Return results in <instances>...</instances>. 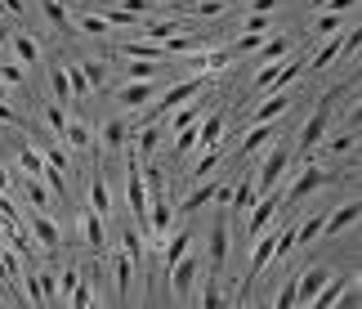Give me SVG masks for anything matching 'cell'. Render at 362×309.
Listing matches in <instances>:
<instances>
[{"mask_svg":"<svg viewBox=\"0 0 362 309\" xmlns=\"http://www.w3.org/2000/svg\"><path fill=\"white\" fill-rule=\"evenodd\" d=\"M358 90V77H349L344 86H336V90H327L322 99H317V108L309 112V121L300 125V139L291 148H296V157H309V152H317V144L327 139V130H331V117H336V99H344V94H354Z\"/></svg>","mask_w":362,"mask_h":309,"instance_id":"cell-1","label":"cell"},{"mask_svg":"<svg viewBox=\"0 0 362 309\" xmlns=\"http://www.w3.org/2000/svg\"><path fill=\"white\" fill-rule=\"evenodd\" d=\"M291 162H296V148L282 144V139H273V144L264 148V162L250 171V179H255V193H277V189H282Z\"/></svg>","mask_w":362,"mask_h":309,"instance_id":"cell-2","label":"cell"},{"mask_svg":"<svg viewBox=\"0 0 362 309\" xmlns=\"http://www.w3.org/2000/svg\"><path fill=\"white\" fill-rule=\"evenodd\" d=\"M327 184H336V175H331L327 166H313V162H309V166H304V171L282 189V206H300L304 198H313V193L327 189Z\"/></svg>","mask_w":362,"mask_h":309,"instance_id":"cell-3","label":"cell"},{"mask_svg":"<svg viewBox=\"0 0 362 309\" xmlns=\"http://www.w3.org/2000/svg\"><path fill=\"white\" fill-rule=\"evenodd\" d=\"M202 90H206V77H184V81H175V86L165 90L157 103H152V112H148V117H152V121H165L175 108H184L188 99H197Z\"/></svg>","mask_w":362,"mask_h":309,"instance_id":"cell-4","label":"cell"},{"mask_svg":"<svg viewBox=\"0 0 362 309\" xmlns=\"http://www.w3.org/2000/svg\"><path fill=\"white\" fill-rule=\"evenodd\" d=\"M228 251H233V220H228V210H219V220L211 224V247H206V264H211V274L224 278Z\"/></svg>","mask_w":362,"mask_h":309,"instance_id":"cell-5","label":"cell"},{"mask_svg":"<svg viewBox=\"0 0 362 309\" xmlns=\"http://www.w3.org/2000/svg\"><path fill=\"white\" fill-rule=\"evenodd\" d=\"M197 274H202V260L192 256V251H188V256H179L170 269H165V278H170V296L188 305L192 300V287H197Z\"/></svg>","mask_w":362,"mask_h":309,"instance_id":"cell-6","label":"cell"},{"mask_svg":"<svg viewBox=\"0 0 362 309\" xmlns=\"http://www.w3.org/2000/svg\"><path fill=\"white\" fill-rule=\"evenodd\" d=\"M130 121L125 117H107L103 125H99V139H94V144H99L107 157H117V152H125V144H130Z\"/></svg>","mask_w":362,"mask_h":309,"instance_id":"cell-7","label":"cell"},{"mask_svg":"<svg viewBox=\"0 0 362 309\" xmlns=\"http://www.w3.org/2000/svg\"><path fill=\"white\" fill-rule=\"evenodd\" d=\"M336 274V269H327V264H313V269H304V274H296V305H304L309 309L313 305V296L322 291V283Z\"/></svg>","mask_w":362,"mask_h":309,"instance_id":"cell-8","label":"cell"},{"mask_svg":"<svg viewBox=\"0 0 362 309\" xmlns=\"http://www.w3.org/2000/svg\"><path fill=\"white\" fill-rule=\"evenodd\" d=\"M27 233H32V242L45 247V251H54V247L63 242V229L49 220V210H32V220H27Z\"/></svg>","mask_w":362,"mask_h":309,"instance_id":"cell-9","label":"cell"},{"mask_svg":"<svg viewBox=\"0 0 362 309\" xmlns=\"http://www.w3.org/2000/svg\"><path fill=\"white\" fill-rule=\"evenodd\" d=\"M277 139V121H250L246 139L238 144V157H255V152H264Z\"/></svg>","mask_w":362,"mask_h":309,"instance_id":"cell-10","label":"cell"},{"mask_svg":"<svg viewBox=\"0 0 362 309\" xmlns=\"http://www.w3.org/2000/svg\"><path fill=\"white\" fill-rule=\"evenodd\" d=\"M148 99H157V81H125V86L117 90V103H121L125 112L148 108Z\"/></svg>","mask_w":362,"mask_h":309,"instance_id":"cell-11","label":"cell"},{"mask_svg":"<svg viewBox=\"0 0 362 309\" xmlns=\"http://www.w3.org/2000/svg\"><path fill=\"white\" fill-rule=\"evenodd\" d=\"M358 220H362V206L358 202H344V206L331 210V215H322V237H340L344 229H354Z\"/></svg>","mask_w":362,"mask_h":309,"instance_id":"cell-12","label":"cell"},{"mask_svg":"<svg viewBox=\"0 0 362 309\" xmlns=\"http://www.w3.org/2000/svg\"><path fill=\"white\" fill-rule=\"evenodd\" d=\"M81 233H86V242L94 247V256H103L107 251V220L99 215V210H81Z\"/></svg>","mask_w":362,"mask_h":309,"instance_id":"cell-13","label":"cell"},{"mask_svg":"<svg viewBox=\"0 0 362 309\" xmlns=\"http://www.w3.org/2000/svg\"><path fill=\"white\" fill-rule=\"evenodd\" d=\"M291 103H296V99H291V90H269L255 103V117H250V121H277L282 112H291Z\"/></svg>","mask_w":362,"mask_h":309,"instance_id":"cell-14","label":"cell"},{"mask_svg":"<svg viewBox=\"0 0 362 309\" xmlns=\"http://www.w3.org/2000/svg\"><path fill=\"white\" fill-rule=\"evenodd\" d=\"M63 148H72V152H90V148H94V125H90V121H81V117H67Z\"/></svg>","mask_w":362,"mask_h":309,"instance_id":"cell-15","label":"cell"},{"mask_svg":"<svg viewBox=\"0 0 362 309\" xmlns=\"http://www.w3.org/2000/svg\"><path fill=\"white\" fill-rule=\"evenodd\" d=\"M349 287H354V274H349V278H344V274H331L327 283H322V291L313 296V309H331V305H340Z\"/></svg>","mask_w":362,"mask_h":309,"instance_id":"cell-16","label":"cell"},{"mask_svg":"<svg viewBox=\"0 0 362 309\" xmlns=\"http://www.w3.org/2000/svg\"><path fill=\"white\" fill-rule=\"evenodd\" d=\"M340 54H344V32H336V36H322V50L309 59V67L313 72H327V67H336L340 63Z\"/></svg>","mask_w":362,"mask_h":309,"instance_id":"cell-17","label":"cell"},{"mask_svg":"<svg viewBox=\"0 0 362 309\" xmlns=\"http://www.w3.org/2000/svg\"><path fill=\"white\" fill-rule=\"evenodd\" d=\"M224 130H228V117H224V112H211L206 121H197V148L224 144Z\"/></svg>","mask_w":362,"mask_h":309,"instance_id":"cell-18","label":"cell"},{"mask_svg":"<svg viewBox=\"0 0 362 309\" xmlns=\"http://www.w3.org/2000/svg\"><path fill=\"white\" fill-rule=\"evenodd\" d=\"M121 54H125V59H152V63H165V59H170V54H165V45H161V40H121Z\"/></svg>","mask_w":362,"mask_h":309,"instance_id":"cell-19","label":"cell"},{"mask_svg":"<svg viewBox=\"0 0 362 309\" xmlns=\"http://www.w3.org/2000/svg\"><path fill=\"white\" fill-rule=\"evenodd\" d=\"M90 210H99L103 220H112V193H107V175L103 171L90 175Z\"/></svg>","mask_w":362,"mask_h":309,"instance_id":"cell-20","label":"cell"},{"mask_svg":"<svg viewBox=\"0 0 362 309\" xmlns=\"http://www.w3.org/2000/svg\"><path fill=\"white\" fill-rule=\"evenodd\" d=\"M112 278H117V300H130V283H134V260L125 251H112Z\"/></svg>","mask_w":362,"mask_h":309,"instance_id":"cell-21","label":"cell"},{"mask_svg":"<svg viewBox=\"0 0 362 309\" xmlns=\"http://www.w3.org/2000/svg\"><path fill=\"white\" fill-rule=\"evenodd\" d=\"M139 32H144L148 40H161V45H165L175 32H188V23L184 18H152V23H139Z\"/></svg>","mask_w":362,"mask_h":309,"instance_id":"cell-22","label":"cell"},{"mask_svg":"<svg viewBox=\"0 0 362 309\" xmlns=\"http://www.w3.org/2000/svg\"><path fill=\"white\" fill-rule=\"evenodd\" d=\"M9 50H13V59H18L23 67L40 63V40H36V36H27V32H13V36H9Z\"/></svg>","mask_w":362,"mask_h":309,"instance_id":"cell-23","label":"cell"},{"mask_svg":"<svg viewBox=\"0 0 362 309\" xmlns=\"http://www.w3.org/2000/svg\"><path fill=\"white\" fill-rule=\"evenodd\" d=\"M23 198H27V206H32V210H49L54 193L45 189V179H40V175H23Z\"/></svg>","mask_w":362,"mask_h":309,"instance_id":"cell-24","label":"cell"},{"mask_svg":"<svg viewBox=\"0 0 362 309\" xmlns=\"http://www.w3.org/2000/svg\"><path fill=\"white\" fill-rule=\"evenodd\" d=\"M49 90H54V103L72 108V81H67V63H49Z\"/></svg>","mask_w":362,"mask_h":309,"instance_id":"cell-25","label":"cell"},{"mask_svg":"<svg viewBox=\"0 0 362 309\" xmlns=\"http://www.w3.org/2000/svg\"><path fill=\"white\" fill-rule=\"evenodd\" d=\"M317 148H322L327 157H344V152H354V148H358V125H349V130H336L331 139H322Z\"/></svg>","mask_w":362,"mask_h":309,"instance_id":"cell-26","label":"cell"},{"mask_svg":"<svg viewBox=\"0 0 362 309\" xmlns=\"http://www.w3.org/2000/svg\"><path fill=\"white\" fill-rule=\"evenodd\" d=\"M211 202H215V184H211V175H206L202 184L192 189L184 202H179V210H184V215H197V210H202V206H211Z\"/></svg>","mask_w":362,"mask_h":309,"instance_id":"cell-27","label":"cell"},{"mask_svg":"<svg viewBox=\"0 0 362 309\" xmlns=\"http://www.w3.org/2000/svg\"><path fill=\"white\" fill-rule=\"evenodd\" d=\"M286 54H291V40L269 32V36L259 40V50H255V63H277V59H286Z\"/></svg>","mask_w":362,"mask_h":309,"instance_id":"cell-28","label":"cell"},{"mask_svg":"<svg viewBox=\"0 0 362 309\" xmlns=\"http://www.w3.org/2000/svg\"><path fill=\"white\" fill-rule=\"evenodd\" d=\"M40 13H45V23L54 32H72V13H67L63 0H40Z\"/></svg>","mask_w":362,"mask_h":309,"instance_id":"cell-29","label":"cell"},{"mask_svg":"<svg viewBox=\"0 0 362 309\" xmlns=\"http://www.w3.org/2000/svg\"><path fill=\"white\" fill-rule=\"evenodd\" d=\"M202 121V103H184V108H175L170 112V135H179V130H192V125H197Z\"/></svg>","mask_w":362,"mask_h":309,"instance_id":"cell-30","label":"cell"},{"mask_svg":"<svg viewBox=\"0 0 362 309\" xmlns=\"http://www.w3.org/2000/svg\"><path fill=\"white\" fill-rule=\"evenodd\" d=\"M40 117H45V130L54 139H63V130H67V108L63 103H45V108H40Z\"/></svg>","mask_w":362,"mask_h":309,"instance_id":"cell-31","label":"cell"},{"mask_svg":"<svg viewBox=\"0 0 362 309\" xmlns=\"http://www.w3.org/2000/svg\"><path fill=\"white\" fill-rule=\"evenodd\" d=\"M18 171L23 175H40V171H45V157H40L36 144H18Z\"/></svg>","mask_w":362,"mask_h":309,"instance_id":"cell-32","label":"cell"},{"mask_svg":"<svg viewBox=\"0 0 362 309\" xmlns=\"http://www.w3.org/2000/svg\"><path fill=\"white\" fill-rule=\"evenodd\" d=\"M317 237H322V210L296 224V247H309V242H317Z\"/></svg>","mask_w":362,"mask_h":309,"instance_id":"cell-33","label":"cell"},{"mask_svg":"<svg viewBox=\"0 0 362 309\" xmlns=\"http://www.w3.org/2000/svg\"><path fill=\"white\" fill-rule=\"evenodd\" d=\"M72 27H76V32H86V36H107V32H112V23H107L103 13H81Z\"/></svg>","mask_w":362,"mask_h":309,"instance_id":"cell-34","label":"cell"},{"mask_svg":"<svg viewBox=\"0 0 362 309\" xmlns=\"http://www.w3.org/2000/svg\"><path fill=\"white\" fill-rule=\"evenodd\" d=\"M219 162H224V144H215V148H202V157H197V166H192V175H197V179H206V175H211Z\"/></svg>","mask_w":362,"mask_h":309,"instance_id":"cell-35","label":"cell"},{"mask_svg":"<svg viewBox=\"0 0 362 309\" xmlns=\"http://www.w3.org/2000/svg\"><path fill=\"white\" fill-rule=\"evenodd\" d=\"M81 72H86L90 90H103L107 86V63L103 59H81Z\"/></svg>","mask_w":362,"mask_h":309,"instance_id":"cell-36","label":"cell"},{"mask_svg":"<svg viewBox=\"0 0 362 309\" xmlns=\"http://www.w3.org/2000/svg\"><path fill=\"white\" fill-rule=\"evenodd\" d=\"M259 198V193H255V179H242V184L238 189H233V202H228V210H250V202H255Z\"/></svg>","mask_w":362,"mask_h":309,"instance_id":"cell-37","label":"cell"},{"mask_svg":"<svg viewBox=\"0 0 362 309\" xmlns=\"http://www.w3.org/2000/svg\"><path fill=\"white\" fill-rule=\"evenodd\" d=\"M206 309H219V305H224L228 296H224V291H219V274H211V278H202V296H197Z\"/></svg>","mask_w":362,"mask_h":309,"instance_id":"cell-38","label":"cell"},{"mask_svg":"<svg viewBox=\"0 0 362 309\" xmlns=\"http://www.w3.org/2000/svg\"><path fill=\"white\" fill-rule=\"evenodd\" d=\"M67 305H76V309H90V305H94V278H90V274H81V283L72 287Z\"/></svg>","mask_w":362,"mask_h":309,"instance_id":"cell-39","label":"cell"},{"mask_svg":"<svg viewBox=\"0 0 362 309\" xmlns=\"http://www.w3.org/2000/svg\"><path fill=\"white\" fill-rule=\"evenodd\" d=\"M67 81H72V99H76V103H86L90 94H94L90 81H86V72H81V63H67Z\"/></svg>","mask_w":362,"mask_h":309,"instance_id":"cell-40","label":"cell"},{"mask_svg":"<svg viewBox=\"0 0 362 309\" xmlns=\"http://www.w3.org/2000/svg\"><path fill=\"white\" fill-rule=\"evenodd\" d=\"M313 32L317 36H336V32H344V13H317V18H313Z\"/></svg>","mask_w":362,"mask_h":309,"instance_id":"cell-41","label":"cell"},{"mask_svg":"<svg viewBox=\"0 0 362 309\" xmlns=\"http://www.w3.org/2000/svg\"><path fill=\"white\" fill-rule=\"evenodd\" d=\"M81 274H86L81 264H67V269L59 274V305H67V296H72V287L81 283Z\"/></svg>","mask_w":362,"mask_h":309,"instance_id":"cell-42","label":"cell"},{"mask_svg":"<svg viewBox=\"0 0 362 309\" xmlns=\"http://www.w3.org/2000/svg\"><path fill=\"white\" fill-rule=\"evenodd\" d=\"M125 72H130V81H157V77H161V63H152V59H134L130 67H125Z\"/></svg>","mask_w":362,"mask_h":309,"instance_id":"cell-43","label":"cell"},{"mask_svg":"<svg viewBox=\"0 0 362 309\" xmlns=\"http://www.w3.org/2000/svg\"><path fill=\"white\" fill-rule=\"evenodd\" d=\"M277 67H282V59H277V63H259V72H255V90H259V94H269V90H273Z\"/></svg>","mask_w":362,"mask_h":309,"instance_id":"cell-44","label":"cell"},{"mask_svg":"<svg viewBox=\"0 0 362 309\" xmlns=\"http://www.w3.org/2000/svg\"><path fill=\"white\" fill-rule=\"evenodd\" d=\"M23 77H27V67L18 59H5V63H0V81H5V86H23Z\"/></svg>","mask_w":362,"mask_h":309,"instance_id":"cell-45","label":"cell"},{"mask_svg":"<svg viewBox=\"0 0 362 309\" xmlns=\"http://www.w3.org/2000/svg\"><path fill=\"white\" fill-rule=\"evenodd\" d=\"M273 309H296V278H286L282 291L273 296Z\"/></svg>","mask_w":362,"mask_h":309,"instance_id":"cell-46","label":"cell"},{"mask_svg":"<svg viewBox=\"0 0 362 309\" xmlns=\"http://www.w3.org/2000/svg\"><path fill=\"white\" fill-rule=\"evenodd\" d=\"M246 32L269 36V32H273V18H269V13H246Z\"/></svg>","mask_w":362,"mask_h":309,"instance_id":"cell-47","label":"cell"},{"mask_svg":"<svg viewBox=\"0 0 362 309\" xmlns=\"http://www.w3.org/2000/svg\"><path fill=\"white\" fill-rule=\"evenodd\" d=\"M259 40H264L259 32H242V36H238V45H233V54H255V50H259Z\"/></svg>","mask_w":362,"mask_h":309,"instance_id":"cell-48","label":"cell"},{"mask_svg":"<svg viewBox=\"0 0 362 309\" xmlns=\"http://www.w3.org/2000/svg\"><path fill=\"white\" fill-rule=\"evenodd\" d=\"M103 18H107V23H112V27H139V18H134V13H125L121 5H117V9H107V13H103Z\"/></svg>","mask_w":362,"mask_h":309,"instance_id":"cell-49","label":"cell"},{"mask_svg":"<svg viewBox=\"0 0 362 309\" xmlns=\"http://www.w3.org/2000/svg\"><path fill=\"white\" fill-rule=\"evenodd\" d=\"M125 13H134V18H144V13H152V0H121Z\"/></svg>","mask_w":362,"mask_h":309,"instance_id":"cell-50","label":"cell"},{"mask_svg":"<svg viewBox=\"0 0 362 309\" xmlns=\"http://www.w3.org/2000/svg\"><path fill=\"white\" fill-rule=\"evenodd\" d=\"M322 9H327V13H354L358 0H322Z\"/></svg>","mask_w":362,"mask_h":309,"instance_id":"cell-51","label":"cell"},{"mask_svg":"<svg viewBox=\"0 0 362 309\" xmlns=\"http://www.w3.org/2000/svg\"><path fill=\"white\" fill-rule=\"evenodd\" d=\"M358 45H362V32L354 27V32L344 36V54H340V59H354V54H358Z\"/></svg>","mask_w":362,"mask_h":309,"instance_id":"cell-52","label":"cell"},{"mask_svg":"<svg viewBox=\"0 0 362 309\" xmlns=\"http://www.w3.org/2000/svg\"><path fill=\"white\" fill-rule=\"evenodd\" d=\"M0 125H23V117L9 108V99H0Z\"/></svg>","mask_w":362,"mask_h":309,"instance_id":"cell-53","label":"cell"},{"mask_svg":"<svg viewBox=\"0 0 362 309\" xmlns=\"http://www.w3.org/2000/svg\"><path fill=\"white\" fill-rule=\"evenodd\" d=\"M282 0H250V13H273Z\"/></svg>","mask_w":362,"mask_h":309,"instance_id":"cell-54","label":"cell"},{"mask_svg":"<svg viewBox=\"0 0 362 309\" xmlns=\"http://www.w3.org/2000/svg\"><path fill=\"white\" fill-rule=\"evenodd\" d=\"M215 202L228 206V202H233V189H228V184H215Z\"/></svg>","mask_w":362,"mask_h":309,"instance_id":"cell-55","label":"cell"},{"mask_svg":"<svg viewBox=\"0 0 362 309\" xmlns=\"http://www.w3.org/2000/svg\"><path fill=\"white\" fill-rule=\"evenodd\" d=\"M13 189V171H9V166H0V193H9Z\"/></svg>","mask_w":362,"mask_h":309,"instance_id":"cell-56","label":"cell"},{"mask_svg":"<svg viewBox=\"0 0 362 309\" xmlns=\"http://www.w3.org/2000/svg\"><path fill=\"white\" fill-rule=\"evenodd\" d=\"M5 13H13V18H23V13H27V5H23V0H5Z\"/></svg>","mask_w":362,"mask_h":309,"instance_id":"cell-57","label":"cell"},{"mask_svg":"<svg viewBox=\"0 0 362 309\" xmlns=\"http://www.w3.org/2000/svg\"><path fill=\"white\" fill-rule=\"evenodd\" d=\"M0 99H9V86H5V81H0Z\"/></svg>","mask_w":362,"mask_h":309,"instance_id":"cell-58","label":"cell"}]
</instances>
